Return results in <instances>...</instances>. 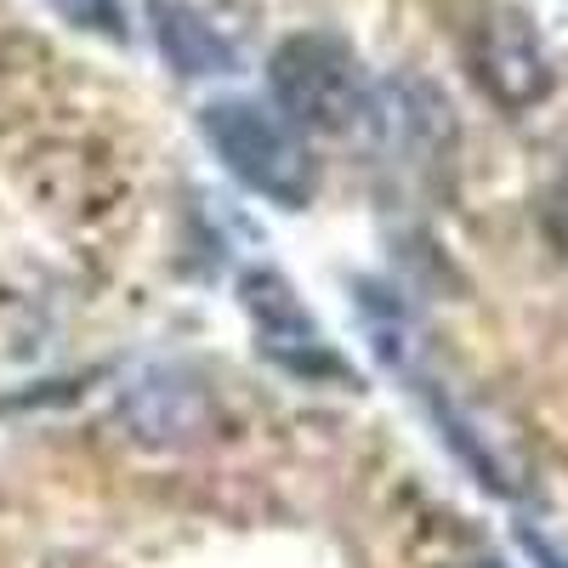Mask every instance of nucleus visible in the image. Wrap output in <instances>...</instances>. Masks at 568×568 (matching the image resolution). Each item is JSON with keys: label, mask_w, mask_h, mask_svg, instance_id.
I'll return each mask as SVG.
<instances>
[{"label": "nucleus", "mask_w": 568, "mask_h": 568, "mask_svg": "<svg viewBox=\"0 0 568 568\" xmlns=\"http://www.w3.org/2000/svg\"><path fill=\"white\" fill-rule=\"evenodd\" d=\"M267 91L291 131H353L369 109V80L347 40L302 29L267 58Z\"/></svg>", "instance_id": "obj_1"}, {"label": "nucleus", "mask_w": 568, "mask_h": 568, "mask_svg": "<svg viewBox=\"0 0 568 568\" xmlns=\"http://www.w3.org/2000/svg\"><path fill=\"white\" fill-rule=\"evenodd\" d=\"M200 131L216 149V160L240 176L251 194L302 211L313 200V154L302 149V136L284 125L273 109L251 103V98H216L200 109Z\"/></svg>", "instance_id": "obj_2"}, {"label": "nucleus", "mask_w": 568, "mask_h": 568, "mask_svg": "<svg viewBox=\"0 0 568 568\" xmlns=\"http://www.w3.org/2000/svg\"><path fill=\"white\" fill-rule=\"evenodd\" d=\"M471 69H478L484 91L506 109H529L551 91V63L540 52V40L524 18H484L478 34H471Z\"/></svg>", "instance_id": "obj_3"}, {"label": "nucleus", "mask_w": 568, "mask_h": 568, "mask_svg": "<svg viewBox=\"0 0 568 568\" xmlns=\"http://www.w3.org/2000/svg\"><path fill=\"white\" fill-rule=\"evenodd\" d=\"M240 291H245V307H251V318H256V329H262V347H267L278 364H291V369H329V375H347V369H342V358L318 342V329H313L307 307L296 302L291 278H278V273L256 267V273H245V278H240Z\"/></svg>", "instance_id": "obj_4"}, {"label": "nucleus", "mask_w": 568, "mask_h": 568, "mask_svg": "<svg viewBox=\"0 0 568 568\" xmlns=\"http://www.w3.org/2000/svg\"><path fill=\"white\" fill-rule=\"evenodd\" d=\"M149 23H154V40H160L165 63L182 80H205V74H233L240 69V45H233L200 7H187V0H149Z\"/></svg>", "instance_id": "obj_5"}, {"label": "nucleus", "mask_w": 568, "mask_h": 568, "mask_svg": "<svg viewBox=\"0 0 568 568\" xmlns=\"http://www.w3.org/2000/svg\"><path fill=\"white\" fill-rule=\"evenodd\" d=\"M125 426L149 444H182L187 433H200L205 420V393L194 375L182 369H149L136 387H125Z\"/></svg>", "instance_id": "obj_6"}, {"label": "nucleus", "mask_w": 568, "mask_h": 568, "mask_svg": "<svg viewBox=\"0 0 568 568\" xmlns=\"http://www.w3.org/2000/svg\"><path fill=\"white\" fill-rule=\"evenodd\" d=\"M52 12L85 34H109V40H125V7L120 0H52Z\"/></svg>", "instance_id": "obj_7"}, {"label": "nucleus", "mask_w": 568, "mask_h": 568, "mask_svg": "<svg viewBox=\"0 0 568 568\" xmlns=\"http://www.w3.org/2000/svg\"><path fill=\"white\" fill-rule=\"evenodd\" d=\"M546 233H551V245L568 256V176L546 194Z\"/></svg>", "instance_id": "obj_8"}, {"label": "nucleus", "mask_w": 568, "mask_h": 568, "mask_svg": "<svg viewBox=\"0 0 568 568\" xmlns=\"http://www.w3.org/2000/svg\"><path fill=\"white\" fill-rule=\"evenodd\" d=\"M471 568H506V562H471Z\"/></svg>", "instance_id": "obj_9"}]
</instances>
